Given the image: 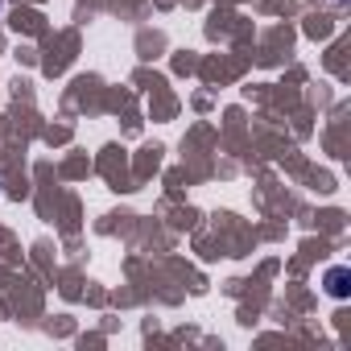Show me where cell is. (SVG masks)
Listing matches in <instances>:
<instances>
[{
    "mask_svg": "<svg viewBox=\"0 0 351 351\" xmlns=\"http://www.w3.org/2000/svg\"><path fill=\"white\" fill-rule=\"evenodd\" d=\"M347 281H351V269L335 265V269L326 273V293H330V298H347V293H351V285H347Z\"/></svg>",
    "mask_w": 351,
    "mask_h": 351,
    "instance_id": "obj_1",
    "label": "cell"
},
{
    "mask_svg": "<svg viewBox=\"0 0 351 351\" xmlns=\"http://www.w3.org/2000/svg\"><path fill=\"white\" fill-rule=\"evenodd\" d=\"M0 5H5V0H0Z\"/></svg>",
    "mask_w": 351,
    "mask_h": 351,
    "instance_id": "obj_2",
    "label": "cell"
}]
</instances>
